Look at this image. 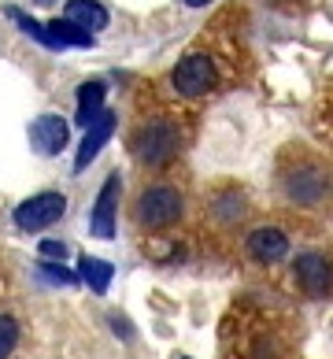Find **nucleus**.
<instances>
[{
  "instance_id": "obj_1",
  "label": "nucleus",
  "mask_w": 333,
  "mask_h": 359,
  "mask_svg": "<svg viewBox=\"0 0 333 359\" xmlns=\"http://www.w3.org/2000/svg\"><path fill=\"white\" fill-rule=\"evenodd\" d=\"M130 152L144 167H167L182 152V130L170 118H144L130 137Z\"/></svg>"
},
{
  "instance_id": "obj_2",
  "label": "nucleus",
  "mask_w": 333,
  "mask_h": 359,
  "mask_svg": "<svg viewBox=\"0 0 333 359\" xmlns=\"http://www.w3.org/2000/svg\"><path fill=\"white\" fill-rule=\"evenodd\" d=\"M185 211V196L167 182H156V185H144L133 201V219H137L141 230H167L175 226Z\"/></svg>"
},
{
  "instance_id": "obj_3",
  "label": "nucleus",
  "mask_w": 333,
  "mask_h": 359,
  "mask_svg": "<svg viewBox=\"0 0 333 359\" xmlns=\"http://www.w3.org/2000/svg\"><path fill=\"white\" fill-rule=\"evenodd\" d=\"M285 196L292 204H300V208H318L329 196V178H326V170L311 163V159H300L292 170H285Z\"/></svg>"
},
{
  "instance_id": "obj_4",
  "label": "nucleus",
  "mask_w": 333,
  "mask_h": 359,
  "mask_svg": "<svg viewBox=\"0 0 333 359\" xmlns=\"http://www.w3.org/2000/svg\"><path fill=\"white\" fill-rule=\"evenodd\" d=\"M219 82V71H215V60L204 56V52H189L185 60H178V67L170 71V86H175L178 97H204L211 93Z\"/></svg>"
},
{
  "instance_id": "obj_5",
  "label": "nucleus",
  "mask_w": 333,
  "mask_h": 359,
  "mask_svg": "<svg viewBox=\"0 0 333 359\" xmlns=\"http://www.w3.org/2000/svg\"><path fill=\"white\" fill-rule=\"evenodd\" d=\"M63 215H67V196L48 189V193L26 196L11 219H15V226L22 233H41V230H48V226H56Z\"/></svg>"
},
{
  "instance_id": "obj_6",
  "label": "nucleus",
  "mask_w": 333,
  "mask_h": 359,
  "mask_svg": "<svg viewBox=\"0 0 333 359\" xmlns=\"http://www.w3.org/2000/svg\"><path fill=\"white\" fill-rule=\"evenodd\" d=\"M292 278H297V285L304 297H311V300H322L329 297V289H333V263L326 252H300L297 259H292Z\"/></svg>"
},
{
  "instance_id": "obj_7",
  "label": "nucleus",
  "mask_w": 333,
  "mask_h": 359,
  "mask_svg": "<svg viewBox=\"0 0 333 359\" xmlns=\"http://www.w3.org/2000/svg\"><path fill=\"white\" fill-rule=\"evenodd\" d=\"M67 141H71V126H67L63 115L45 111L30 123V149L37 156H60L67 149Z\"/></svg>"
},
{
  "instance_id": "obj_8",
  "label": "nucleus",
  "mask_w": 333,
  "mask_h": 359,
  "mask_svg": "<svg viewBox=\"0 0 333 359\" xmlns=\"http://www.w3.org/2000/svg\"><path fill=\"white\" fill-rule=\"evenodd\" d=\"M118 193H123V182H118V175H108L104 185H100V193H97L93 215H89V230H93V237H100V241H111V237H115Z\"/></svg>"
},
{
  "instance_id": "obj_9",
  "label": "nucleus",
  "mask_w": 333,
  "mask_h": 359,
  "mask_svg": "<svg viewBox=\"0 0 333 359\" xmlns=\"http://www.w3.org/2000/svg\"><path fill=\"white\" fill-rule=\"evenodd\" d=\"M115 123H118V115L104 108V111H100L97 118H93L89 126H86V137H82V144H78V152H74V170H78V175H82V170L93 163V159L100 156L104 144L111 141V134H115Z\"/></svg>"
},
{
  "instance_id": "obj_10",
  "label": "nucleus",
  "mask_w": 333,
  "mask_h": 359,
  "mask_svg": "<svg viewBox=\"0 0 333 359\" xmlns=\"http://www.w3.org/2000/svg\"><path fill=\"white\" fill-rule=\"evenodd\" d=\"M248 256L256 263H278L289 256V237L278 230V226H259V230L248 233Z\"/></svg>"
},
{
  "instance_id": "obj_11",
  "label": "nucleus",
  "mask_w": 333,
  "mask_h": 359,
  "mask_svg": "<svg viewBox=\"0 0 333 359\" xmlns=\"http://www.w3.org/2000/svg\"><path fill=\"white\" fill-rule=\"evenodd\" d=\"M63 19H71L74 26H82V30H89V34H97V30H104V26L111 22L108 8H104L100 0H67Z\"/></svg>"
},
{
  "instance_id": "obj_12",
  "label": "nucleus",
  "mask_w": 333,
  "mask_h": 359,
  "mask_svg": "<svg viewBox=\"0 0 333 359\" xmlns=\"http://www.w3.org/2000/svg\"><path fill=\"white\" fill-rule=\"evenodd\" d=\"M104 97H108V86H104L100 78H93V82H82V86H78V111H74V123L82 126V130L104 111Z\"/></svg>"
},
{
  "instance_id": "obj_13",
  "label": "nucleus",
  "mask_w": 333,
  "mask_h": 359,
  "mask_svg": "<svg viewBox=\"0 0 333 359\" xmlns=\"http://www.w3.org/2000/svg\"><path fill=\"white\" fill-rule=\"evenodd\" d=\"M211 215H215L222 226L241 222V219L248 215V201H245V193H237V189H219L215 196H211Z\"/></svg>"
},
{
  "instance_id": "obj_14",
  "label": "nucleus",
  "mask_w": 333,
  "mask_h": 359,
  "mask_svg": "<svg viewBox=\"0 0 333 359\" xmlns=\"http://www.w3.org/2000/svg\"><path fill=\"white\" fill-rule=\"evenodd\" d=\"M48 34L56 37L60 48H93V45H97V37H93L89 30H82V26H74L71 19H52Z\"/></svg>"
},
{
  "instance_id": "obj_15",
  "label": "nucleus",
  "mask_w": 333,
  "mask_h": 359,
  "mask_svg": "<svg viewBox=\"0 0 333 359\" xmlns=\"http://www.w3.org/2000/svg\"><path fill=\"white\" fill-rule=\"evenodd\" d=\"M78 267H82V282L97 292V297H104V292L111 289V278H115V267L108 259H97V256H82V263H78Z\"/></svg>"
},
{
  "instance_id": "obj_16",
  "label": "nucleus",
  "mask_w": 333,
  "mask_h": 359,
  "mask_svg": "<svg viewBox=\"0 0 333 359\" xmlns=\"http://www.w3.org/2000/svg\"><path fill=\"white\" fill-rule=\"evenodd\" d=\"M8 19L19 26V30L26 34V37H34L37 45H45V48H52V52H63L60 45H56V37L48 34V26L45 22H37V19H30L26 11H19V8H8Z\"/></svg>"
},
{
  "instance_id": "obj_17",
  "label": "nucleus",
  "mask_w": 333,
  "mask_h": 359,
  "mask_svg": "<svg viewBox=\"0 0 333 359\" xmlns=\"http://www.w3.org/2000/svg\"><path fill=\"white\" fill-rule=\"evenodd\" d=\"M19 344V323L11 315H0V359H8Z\"/></svg>"
},
{
  "instance_id": "obj_18",
  "label": "nucleus",
  "mask_w": 333,
  "mask_h": 359,
  "mask_svg": "<svg viewBox=\"0 0 333 359\" xmlns=\"http://www.w3.org/2000/svg\"><path fill=\"white\" fill-rule=\"evenodd\" d=\"M37 274H41L45 282H52V285H74V282H78V278L63 267V259H60V263H48V259H41V263H37Z\"/></svg>"
},
{
  "instance_id": "obj_19",
  "label": "nucleus",
  "mask_w": 333,
  "mask_h": 359,
  "mask_svg": "<svg viewBox=\"0 0 333 359\" xmlns=\"http://www.w3.org/2000/svg\"><path fill=\"white\" fill-rule=\"evenodd\" d=\"M37 252H41V259H67V241H52V237H45L41 245H37Z\"/></svg>"
},
{
  "instance_id": "obj_20",
  "label": "nucleus",
  "mask_w": 333,
  "mask_h": 359,
  "mask_svg": "<svg viewBox=\"0 0 333 359\" xmlns=\"http://www.w3.org/2000/svg\"><path fill=\"white\" fill-rule=\"evenodd\" d=\"M182 4H185V8H208L211 0H182Z\"/></svg>"
},
{
  "instance_id": "obj_21",
  "label": "nucleus",
  "mask_w": 333,
  "mask_h": 359,
  "mask_svg": "<svg viewBox=\"0 0 333 359\" xmlns=\"http://www.w3.org/2000/svg\"><path fill=\"white\" fill-rule=\"evenodd\" d=\"M30 4H37V8H48V4H56V0H30Z\"/></svg>"
},
{
  "instance_id": "obj_22",
  "label": "nucleus",
  "mask_w": 333,
  "mask_h": 359,
  "mask_svg": "<svg viewBox=\"0 0 333 359\" xmlns=\"http://www.w3.org/2000/svg\"><path fill=\"white\" fill-rule=\"evenodd\" d=\"M252 359H278V355H271V352H259V355H252Z\"/></svg>"
},
{
  "instance_id": "obj_23",
  "label": "nucleus",
  "mask_w": 333,
  "mask_h": 359,
  "mask_svg": "<svg viewBox=\"0 0 333 359\" xmlns=\"http://www.w3.org/2000/svg\"><path fill=\"white\" fill-rule=\"evenodd\" d=\"M182 359H189V355H182Z\"/></svg>"
}]
</instances>
